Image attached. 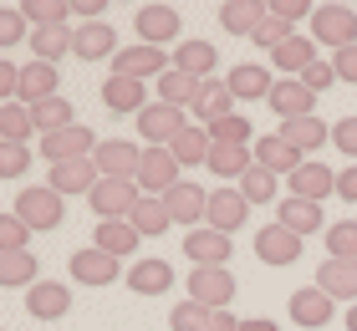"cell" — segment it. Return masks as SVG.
Here are the masks:
<instances>
[{
    "mask_svg": "<svg viewBox=\"0 0 357 331\" xmlns=\"http://www.w3.org/2000/svg\"><path fill=\"white\" fill-rule=\"evenodd\" d=\"M169 153L178 158V169H194V163H209L215 143H209V128H184L178 138L169 143Z\"/></svg>",
    "mask_w": 357,
    "mask_h": 331,
    "instance_id": "d590c367",
    "label": "cell"
},
{
    "mask_svg": "<svg viewBox=\"0 0 357 331\" xmlns=\"http://www.w3.org/2000/svg\"><path fill=\"white\" fill-rule=\"evenodd\" d=\"M102 184V169H97V158H72V163H52V174H46V189H56L61 199L67 194H87Z\"/></svg>",
    "mask_w": 357,
    "mask_h": 331,
    "instance_id": "9c48e42d",
    "label": "cell"
},
{
    "mask_svg": "<svg viewBox=\"0 0 357 331\" xmlns=\"http://www.w3.org/2000/svg\"><path fill=\"white\" fill-rule=\"evenodd\" d=\"M36 153L46 163H72V158H92L97 153V132L87 123H72V128H61V132H46Z\"/></svg>",
    "mask_w": 357,
    "mask_h": 331,
    "instance_id": "5b68a950",
    "label": "cell"
},
{
    "mask_svg": "<svg viewBox=\"0 0 357 331\" xmlns=\"http://www.w3.org/2000/svg\"><path fill=\"white\" fill-rule=\"evenodd\" d=\"M169 224H174L169 204H164V199H149V194H143V204L133 209V229H138L143 240H149V235H164Z\"/></svg>",
    "mask_w": 357,
    "mask_h": 331,
    "instance_id": "60d3db41",
    "label": "cell"
},
{
    "mask_svg": "<svg viewBox=\"0 0 357 331\" xmlns=\"http://www.w3.org/2000/svg\"><path fill=\"white\" fill-rule=\"evenodd\" d=\"M31 169V148L26 143H0V178H21Z\"/></svg>",
    "mask_w": 357,
    "mask_h": 331,
    "instance_id": "f907efd6",
    "label": "cell"
},
{
    "mask_svg": "<svg viewBox=\"0 0 357 331\" xmlns=\"http://www.w3.org/2000/svg\"><path fill=\"white\" fill-rule=\"evenodd\" d=\"M87 204H92L97 220H133V209L143 204V189L133 184V178H102Z\"/></svg>",
    "mask_w": 357,
    "mask_h": 331,
    "instance_id": "3957f363",
    "label": "cell"
},
{
    "mask_svg": "<svg viewBox=\"0 0 357 331\" xmlns=\"http://www.w3.org/2000/svg\"><path fill=\"white\" fill-rule=\"evenodd\" d=\"M138 229H133V220H102V224H97L92 229V245H97V250H107L112 260H128V255H133L138 250Z\"/></svg>",
    "mask_w": 357,
    "mask_h": 331,
    "instance_id": "484cf974",
    "label": "cell"
},
{
    "mask_svg": "<svg viewBox=\"0 0 357 331\" xmlns=\"http://www.w3.org/2000/svg\"><path fill=\"white\" fill-rule=\"evenodd\" d=\"M317 286L332 301H352L357 306V260H321L317 265Z\"/></svg>",
    "mask_w": 357,
    "mask_h": 331,
    "instance_id": "d4e9b609",
    "label": "cell"
},
{
    "mask_svg": "<svg viewBox=\"0 0 357 331\" xmlns=\"http://www.w3.org/2000/svg\"><path fill=\"white\" fill-rule=\"evenodd\" d=\"M209 143H215V148H245V143H250V118L230 112V118L209 123Z\"/></svg>",
    "mask_w": 357,
    "mask_h": 331,
    "instance_id": "ee69618b",
    "label": "cell"
},
{
    "mask_svg": "<svg viewBox=\"0 0 357 331\" xmlns=\"http://www.w3.org/2000/svg\"><path fill=\"white\" fill-rule=\"evenodd\" d=\"M271 61L281 66V72H291V77H301L306 66L317 61V41H312V36H291L286 46H275V52H271Z\"/></svg>",
    "mask_w": 357,
    "mask_h": 331,
    "instance_id": "f35d334b",
    "label": "cell"
},
{
    "mask_svg": "<svg viewBox=\"0 0 357 331\" xmlns=\"http://www.w3.org/2000/svg\"><path fill=\"white\" fill-rule=\"evenodd\" d=\"M15 250H31V229L15 214H0V255H15Z\"/></svg>",
    "mask_w": 357,
    "mask_h": 331,
    "instance_id": "681fc988",
    "label": "cell"
},
{
    "mask_svg": "<svg viewBox=\"0 0 357 331\" xmlns=\"http://www.w3.org/2000/svg\"><path fill=\"white\" fill-rule=\"evenodd\" d=\"M275 224H286L291 229V235H317V229H321V235H327V220H321V204H312V199H281V209H275Z\"/></svg>",
    "mask_w": 357,
    "mask_h": 331,
    "instance_id": "cb8c5ba5",
    "label": "cell"
},
{
    "mask_svg": "<svg viewBox=\"0 0 357 331\" xmlns=\"http://www.w3.org/2000/svg\"><path fill=\"white\" fill-rule=\"evenodd\" d=\"M266 15H271V6H261V0H225L220 26L230 31V36H255V26H261Z\"/></svg>",
    "mask_w": 357,
    "mask_h": 331,
    "instance_id": "4dcf8cb0",
    "label": "cell"
},
{
    "mask_svg": "<svg viewBox=\"0 0 357 331\" xmlns=\"http://www.w3.org/2000/svg\"><path fill=\"white\" fill-rule=\"evenodd\" d=\"M118 52H123L118 31H112L107 21H82V26H77V36H72V56L77 61H107Z\"/></svg>",
    "mask_w": 357,
    "mask_h": 331,
    "instance_id": "5bb4252c",
    "label": "cell"
},
{
    "mask_svg": "<svg viewBox=\"0 0 357 331\" xmlns=\"http://www.w3.org/2000/svg\"><path fill=\"white\" fill-rule=\"evenodd\" d=\"M286 189H291V199H312V204H321L327 194H337V174L321 158H306L301 169L286 178Z\"/></svg>",
    "mask_w": 357,
    "mask_h": 331,
    "instance_id": "2e32d148",
    "label": "cell"
},
{
    "mask_svg": "<svg viewBox=\"0 0 357 331\" xmlns=\"http://www.w3.org/2000/svg\"><path fill=\"white\" fill-rule=\"evenodd\" d=\"M184 178H178V158L169 148H143V163H138V189L149 199H164L169 189H178Z\"/></svg>",
    "mask_w": 357,
    "mask_h": 331,
    "instance_id": "52a82bcc",
    "label": "cell"
},
{
    "mask_svg": "<svg viewBox=\"0 0 357 331\" xmlns=\"http://www.w3.org/2000/svg\"><path fill=\"white\" fill-rule=\"evenodd\" d=\"M235 189L245 194L250 204H271V199H275V174H271V169H261V163H255V169H250L245 178H240Z\"/></svg>",
    "mask_w": 357,
    "mask_h": 331,
    "instance_id": "bcb514c9",
    "label": "cell"
},
{
    "mask_svg": "<svg viewBox=\"0 0 357 331\" xmlns=\"http://www.w3.org/2000/svg\"><path fill=\"white\" fill-rule=\"evenodd\" d=\"M189 112H194L199 123H220V118H230V112H235V92H230V82H215V77H209L204 87H199V102H194Z\"/></svg>",
    "mask_w": 357,
    "mask_h": 331,
    "instance_id": "1f68e13d",
    "label": "cell"
},
{
    "mask_svg": "<svg viewBox=\"0 0 357 331\" xmlns=\"http://www.w3.org/2000/svg\"><path fill=\"white\" fill-rule=\"evenodd\" d=\"M72 15H87V21H102V0H72Z\"/></svg>",
    "mask_w": 357,
    "mask_h": 331,
    "instance_id": "91938a15",
    "label": "cell"
},
{
    "mask_svg": "<svg viewBox=\"0 0 357 331\" xmlns=\"http://www.w3.org/2000/svg\"><path fill=\"white\" fill-rule=\"evenodd\" d=\"M286 311H291V321L296 326H306V331H321L332 316H337V301L321 286H301V291H291V301H286Z\"/></svg>",
    "mask_w": 357,
    "mask_h": 331,
    "instance_id": "30bf717a",
    "label": "cell"
},
{
    "mask_svg": "<svg viewBox=\"0 0 357 331\" xmlns=\"http://www.w3.org/2000/svg\"><path fill=\"white\" fill-rule=\"evenodd\" d=\"M189 301L209 311L235 306V270H189Z\"/></svg>",
    "mask_w": 357,
    "mask_h": 331,
    "instance_id": "7c38bea8",
    "label": "cell"
},
{
    "mask_svg": "<svg viewBox=\"0 0 357 331\" xmlns=\"http://www.w3.org/2000/svg\"><path fill=\"white\" fill-rule=\"evenodd\" d=\"M31 132H36V118H31L26 102L0 107V143H31Z\"/></svg>",
    "mask_w": 357,
    "mask_h": 331,
    "instance_id": "ab89813d",
    "label": "cell"
},
{
    "mask_svg": "<svg viewBox=\"0 0 357 331\" xmlns=\"http://www.w3.org/2000/svg\"><path fill=\"white\" fill-rule=\"evenodd\" d=\"M332 66H337V82H352V87H357V46L332 52Z\"/></svg>",
    "mask_w": 357,
    "mask_h": 331,
    "instance_id": "9f6ffc18",
    "label": "cell"
},
{
    "mask_svg": "<svg viewBox=\"0 0 357 331\" xmlns=\"http://www.w3.org/2000/svg\"><path fill=\"white\" fill-rule=\"evenodd\" d=\"M97 169H102V178H133L138 184V163H143V148L138 143H128V138H107V143H97Z\"/></svg>",
    "mask_w": 357,
    "mask_h": 331,
    "instance_id": "9a60e30c",
    "label": "cell"
},
{
    "mask_svg": "<svg viewBox=\"0 0 357 331\" xmlns=\"http://www.w3.org/2000/svg\"><path fill=\"white\" fill-rule=\"evenodd\" d=\"M26 21H31V31H46V26H67L72 21V6L67 0H26Z\"/></svg>",
    "mask_w": 357,
    "mask_h": 331,
    "instance_id": "b9f144b4",
    "label": "cell"
},
{
    "mask_svg": "<svg viewBox=\"0 0 357 331\" xmlns=\"http://www.w3.org/2000/svg\"><path fill=\"white\" fill-rule=\"evenodd\" d=\"M271 15H281L286 26H301V21H312V6H306V0H271Z\"/></svg>",
    "mask_w": 357,
    "mask_h": 331,
    "instance_id": "11a10c76",
    "label": "cell"
},
{
    "mask_svg": "<svg viewBox=\"0 0 357 331\" xmlns=\"http://www.w3.org/2000/svg\"><path fill=\"white\" fill-rule=\"evenodd\" d=\"M164 204H169V214H174V224H184L189 235H194V224H199V220H209V194H204L199 184H178V189H169Z\"/></svg>",
    "mask_w": 357,
    "mask_h": 331,
    "instance_id": "603a6c76",
    "label": "cell"
},
{
    "mask_svg": "<svg viewBox=\"0 0 357 331\" xmlns=\"http://www.w3.org/2000/svg\"><path fill=\"white\" fill-rule=\"evenodd\" d=\"M332 148H342V153L357 163V118H337L332 123Z\"/></svg>",
    "mask_w": 357,
    "mask_h": 331,
    "instance_id": "db71d44e",
    "label": "cell"
},
{
    "mask_svg": "<svg viewBox=\"0 0 357 331\" xmlns=\"http://www.w3.org/2000/svg\"><path fill=\"white\" fill-rule=\"evenodd\" d=\"M347 331H357V306H352V311H347Z\"/></svg>",
    "mask_w": 357,
    "mask_h": 331,
    "instance_id": "6125c7cd",
    "label": "cell"
},
{
    "mask_svg": "<svg viewBox=\"0 0 357 331\" xmlns=\"http://www.w3.org/2000/svg\"><path fill=\"white\" fill-rule=\"evenodd\" d=\"M240 331H275V321H266V316H245V321H240Z\"/></svg>",
    "mask_w": 357,
    "mask_h": 331,
    "instance_id": "94428289",
    "label": "cell"
},
{
    "mask_svg": "<svg viewBox=\"0 0 357 331\" xmlns=\"http://www.w3.org/2000/svg\"><path fill=\"white\" fill-rule=\"evenodd\" d=\"M174 72V56L164 46H123L118 56H112V77H133V82H149V77H164Z\"/></svg>",
    "mask_w": 357,
    "mask_h": 331,
    "instance_id": "277c9868",
    "label": "cell"
},
{
    "mask_svg": "<svg viewBox=\"0 0 357 331\" xmlns=\"http://www.w3.org/2000/svg\"><path fill=\"white\" fill-rule=\"evenodd\" d=\"M209 316H215L209 306H199V301H178V306L169 311V331H204Z\"/></svg>",
    "mask_w": 357,
    "mask_h": 331,
    "instance_id": "7dc6e473",
    "label": "cell"
},
{
    "mask_svg": "<svg viewBox=\"0 0 357 331\" xmlns=\"http://www.w3.org/2000/svg\"><path fill=\"white\" fill-rule=\"evenodd\" d=\"M301 82H306V92H317V97H321L327 87H337V66L317 56V61H312V66H306V72H301Z\"/></svg>",
    "mask_w": 357,
    "mask_h": 331,
    "instance_id": "f5cc1de1",
    "label": "cell"
},
{
    "mask_svg": "<svg viewBox=\"0 0 357 331\" xmlns=\"http://www.w3.org/2000/svg\"><path fill=\"white\" fill-rule=\"evenodd\" d=\"M204 169L215 174V178H230V184H240V178L255 169V153H250V148H215Z\"/></svg>",
    "mask_w": 357,
    "mask_h": 331,
    "instance_id": "8d00e7d4",
    "label": "cell"
},
{
    "mask_svg": "<svg viewBox=\"0 0 357 331\" xmlns=\"http://www.w3.org/2000/svg\"><path fill=\"white\" fill-rule=\"evenodd\" d=\"M102 102H107V112H138L149 107V87L143 82H133V77H107L102 82Z\"/></svg>",
    "mask_w": 357,
    "mask_h": 331,
    "instance_id": "f1b7e54d",
    "label": "cell"
},
{
    "mask_svg": "<svg viewBox=\"0 0 357 331\" xmlns=\"http://www.w3.org/2000/svg\"><path fill=\"white\" fill-rule=\"evenodd\" d=\"M31 118H36V132L46 138V132H61V128H72L77 118H72V102L67 97H52V102H36L31 107Z\"/></svg>",
    "mask_w": 357,
    "mask_h": 331,
    "instance_id": "7bdbcfd3",
    "label": "cell"
},
{
    "mask_svg": "<svg viewBox=\"0 0 357 331\" xmlns=\"http://www.w3.org/2000/svg\"><path fill=\"white\" fill-rule=\"evenodd\" d=\"M255 163H261V169H271L275 178H291V174H296L306 158H301L296 148H291V143L281 138V132H271V138H261V143H255Z\"/></svg>",
    "mask_w": 357,
    "mask_h": 331,
    "instance_id": "4316f807",
    "label": "cell"
},
{
    "mask_svg": "<svg viewBox=\"0 0 357 331\" xmlns=\"http://www.w3.org/2000/svg\"><path fill=\"white\" fill-rule=\"evenodd\" d=\"M327 260H357V220H337L327 229Z\"/></svg>",
    "mask_w": 357,
    "mask_h": 331,
    "instance_id": "f6af8a7d",
    "label": "cell"
},
{
    "mask_svg": "<svg viewBox=\"0 0 357 331\" xmlns=\"http://www.w3.org/2000/svg\"><path fill=\"white\" fill-rule=\"evenodd\" d=\"M174 286V265L169 260H138L133 265V270H128V291H133V295H164Z\"/></svg>",
    "mask_w": 357,
    "mask_h": 331,
    "instance_id": "f546056e",
    "label": "cell"
},
{
    "mask_svg": "<svg viewBox=\"0 0 357 331\" xmlns=\"http://www.w3.org/2000/svg\"><path fill=\"white\" fill-rule=\"evenodd\" d=\"M199 87H204V82L199 77H189V72H178V66H174V72H164V77H158V102H169V107H194V102H199Z\"/></svg>",
    "mask_w": 357,
    "mask_h": 331,
    "instance_id": "e575fe53",
    "label": "cell"
},
{
    "mask_svg": "<svg viewBox=\"0 0 357 331\" xmlns=\"http://www.w3.org/2000/svg\"><path fill=\"white\" fill-rule=\"evenodd\" d=\"M204 331H240V321H235V311H215Z\"/></svg>",
    "mask_w": 357,
    "mask_h": 331,
    "instance_id": "680465c9",
    "label": "cell"
},
{
    "mask_svg": "<svg viewBox=\"0 0 357 331\" xmlns=\"http://www.w3.org/2000/svg\"><path fill=\"white\" fill-rule=\"evenodd\" d=\"M56 87H61V72H56V66H52V61H31V66H21V97H15V102H26V107L52 102V97H61Z\"/></svg>",
    "mask_w": 357,
    "mask_h": 331,
    "instance_id": "44dd1931",
    "label": "cell"
},
{
    "mask_svg": "<svg viewBox=\"0 0 357 331\" xmlns=\"http://www.w3.org/2000/svg\"><path fill=\"white\" fill-rule=\"evenodd\" d=\"M255 255L266 265H296L301 260V235H291L286 224H266V229H255Z\"/></svg>",
    "mask_w": 357,
    "mask_h": 331,
    "instance_id": "ac0fdd59",
    "label": "cell"
},
{
    "mask_svg": "<svg viewBox=\"0 0 357 331\" xmlns=\"http://www.w3.org/2000/svg\"><path fill=\"white\" fill-rule=\"evenodd\" d=\"M189 128V118H184V107H169V102H149L138 112V138L149 143V148H169L178 132Z\"/></svg>",
    "mask_w": 357,
    "mask_h": 331,
    "instance_id": "8992f818",
    "label": "cell"
},
{
    "mask_svg": "<svg viewBox=\"0 0 357 331\" xmlns=\"http://www.w3.org/2000/svg\"><path fill=\"white\" fill-rule=\"evenodd\" d=\"M266 102H271V112H275V118H281V123H296V118H317V92H306V82L301 77H281V82H275V87H271V97H266Z\"/></svg>",
    "mask_w": 357,
    "mask_h": 331,
    "instance_id": "8fae6325",
    "label": "cell"
},
{
    "mask_svg": "<svg viewBox=\"0 0 357 331\" xmlns=\"http://www.w3.org/2000/svg\"><path fill=\"white\" fill-rule=\"evenodd\" d=\"M250 220V199L240 189H215L209 194V229H220V235H230Z\"/></svg>",
    "mask_w": 357,
    "mask_h": 331,
    "instance_id": "7402d4cb",
    "label": "cell"
},
{
    "mask_svg": "<svg viewBox=\"0 0 357 331\" xmlns=\"http://www.w3.org/2000/svg\"><path fill=\"white\" fill-rule=\"evenodd\" d=\"M312 41L317 46H332V52H347V46H357V10L352 6H317L312 15Z\"/></svg>",
    "mask_w": 357,
    "mask_h": 331,
    "instance_id": "7a4b0ae2",
    "label": "cell"
},
{
    "mask_svg": "<svg viewBox=\"0 0 357 331\" xmlns=\"http://www.w3.org/2000/svg\"><path fill=\"white\" fill-rule=\"evenodd\" d=\"M72 36H77V26H46V31H31V56L56 66L61 56H72Z\"/></svg>",
    "mask_w": 357,
    "mask_h": 331,
    "instance_id": "836d02e7",
    "label": "cell"
},
{
    "mask_svg": "<svg viewBox=\"0 0 357 331\" xmlns=\"http://www.w3.org/2000/svg\"><path fill=\"white\" fill-rule=\"evenodd\" d=\"M26 311L36 321H61L72 311V291L61 286V280H36V286L26 291Z\"/></svg>",
    "mask_w": 357,
    "mask_h": 331,
    "instance_id": "d6986e66",
    "label": "cell"
},
{
    "mask_svg": "<svg viewBox=\"0 0 357 331\" xmlns=\"http://www.w3.org/2000/svg\"><path fill=\"white\" fill-rule=\"evenodd\" d=\"M10 214L21 220L31 235H46V229H61V220H67V204H61V194L56 189H46V184H31L15 194V204Z\"/></svg>",
    "mask_w": 357,
    "mask_h": 331,
    "instance_id": "6da1fadb",
    "label": "cell"
},
{
    "mask_svg": "<svg viewBox=\"0 0 357 331\" xmlns=\"http://www.w3.org/2000/svg\"><path fill=\"white\" fill-rule=\"evenodd\" d=\"M281 138L296 148L301 158H317V148L332 143V128L321 123V118H296V123H281Z\"/></svg>",
    "mask_w": 357,
    "mask_h": 331,
    "instance_id": "83f0119b",
    "label": "cell"
},
{
    "mask_svg": "<svg viewBox=\"0 0 357 331\" xmlns=\"http://www.w3.org/2000/svg\"><path fill=\"white\" fill-rule=\"evenodd\" d=\"M184 255L194 260V270H230L235 240L220 229H194V235H184Z\"/></svg>",
    "mask_w": 357,
    "mask_h": 331,
    "instance_id": "ba28073f",
    "label": "cell"
},
{
    "mask_svg": "<svg viewBox=\"0 0 357 331\" xmlns=\"http://www.w3.org/2000/svg\"><path fill=\"white\" fill-rule=\"evenodd\" d=\"M291 36H296V31H291V26L281 21V15H266V21L255 26V36H250V41L261 46V52H275V46H286Z\"/></svg>",
    "mask_w": 357,
    "mask_h": 331,
    "instance_id": "c3c4849f",
    "label": "cell"
},
{
    "mask_svg": "<svg viewBox=\"0 0 357 331\" xmlns=\"http://www.w3.org/2000/svg\"><path fill=\"white\" fill-rule=\"evenodd\" d=\"M123 260H112L107 250H97V245H87V250H72V260H67V270H72V280L77 286H112L123 270H118Z\"/></svg>",
    "mask_w": 357,
    "mask_h": 331,
    "instance_id": "4fadbf2b",
    "label": "cell"
},
{
    "mask_svg": "<svg viewBox=\"0 0 357 331\" xmlns=\"http://www.w3.org/2000/svg\"><path fill=\"white\" fill-rule=\"evenodd\" d=\"M337 194H342L347 204H357V163H352V169H342V174H337Z\"/></svg>",
    "mask_w": 357,
    "mask_h": 331,
    "instance_id": "6f0895ef",
    "label": "cell"
},
{
    "mask_svg": "<svg viewBox=\"0 0 357 331\" xmlns=\"http://www.w3.org/2000/svg\"><path fill=\"white\" fill-rule=\"evenodd\" d=\"M133 26H138V41L143 46H169V41H178V10L174 6H138Z\"/></svg>",
    "mask_w": 357,
    "mask_h": 331,
    "instance_id": "e0dca14e",
    "label": "cell"
},
{
    "mask_svg": "<svg viewBox=\"0 0 357 331\" xmlns=\"http://www.w3.org/2000/svg\"><path fill=\"white\" fill-rule=\"evenodd\" d=\"M225 82H230L235 102H266V97H271V87H275L271 66H261V61H235V72L225 77Z\"/></svg>",
    "mask_w": 357,
    "mask_h": 331,
    "instance_id": "ffe728a7",
    "label": "cell"
},
{
    "mask_svg": "<svg viewBox=\"0 0 357 331\" xmlns=\"http://www.w3.org/2000/svg\"><path fill=\"white\" fill-rule=\"evenodd\" d=\"M36 255L31 250H15V255H0V286H10V291H31L36 286Z\"/></svg>",
    "mask_w": 357,
    "mask_h": 331,
    "instance_id": "74e56055",
    "label": "cell"
},
{
    "mask_svg": "<svg viewBox=\"0 0 357 331\" xmlns=\"http://www.w3.org/2000/svg\"><path fill=\"white\" fill-rule=\"evenodd\" d=\"M174 66L189 72V77H199V82H209V72L220 66V52H215V41H178Z\"/></svg>",
    "mask_w": 357,
    "mask_h": 331,
    "instance_id": "d6a6232c",
    "label": "cell"
},
{
    "mask_svg": "<svg viewBox=\"0 0 357 331\" xmlns=\"http://www.w3.org/2000/svg\"><path fill=\"white\" fill-rule=\"evenodd\" d=\"M26 10L21 6H6L0 10V46H15V41H26Z\"/></svg>",
    "mask_w": 357,
    "mask_h": 331,
    "instance_id": "816d5d0a",
    "label": "cell"
}]
</instances>
